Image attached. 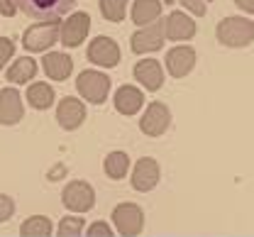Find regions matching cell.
<instances>
[{"mask_svg":"<svg viewBox=\"0 0 254 237\" xmlns=\"http://www.w3.org/2000/svg\"><path fill=\"white\" fill-rule=\"evenodd\" d=\"M42 68L52 81H66L73 71V59L64 52H47L42 59Z\"/></svg>","mask_w":254,"mask_h":237,"instance_id":"5bb4252c","label":"cell"},{"mask_svg":"<svg viewBox=\"0 0 254 237\" xmlns=\"http://www.w3.org/2000/svg\"><path fill=\"white\" fill-rule=\"evenodd\" d=\"M17 10H22L27 17H34V20H59L62 15H66L76 0H12Z\"/></svg>","mask_w":254,"mask_h":237,"instance_id":"277c9868","label":"cell"},{"mask_svg":"<svg viewBox=\"0 0 254 237\" xmlns=\"http://www.w3.org/2000/svg\"><path fill=\"white\" fill-rule=\"evenodd\" d=\"M88 32H91V15L83 12V10H76V12H71L62 22L59 39H62L64 47L76 49V47H81V44L86 42Z\"/></svg>","mask_w":254,"mask_h":237,"instance_id":"5b68a950","label":"cell"},{"mask_svg":"<svg viewBox=\"0 0 254 237\" xmlns=\"http://www.w3.org/2000/svg\"><path fill=\"white\" fill-rule=\"evenodd\" d=\"M113 103H115V110L120 115H134L144 105V93L137 86H120L113 96Z\"/></svg>","mask_w":254,"mask_h":237,"instance_id":"9a60e30c","label":"cell"},{"mask_svg":"<svg viewBox=\"0 0 254 237\" xmlns=\"http://www.w3.org/2000/svg\"><path fill=\"white\" fill-rule=\"evenodd\" d=\"M134 78H137V83H142V88L159 91L161 83H164L161 61H157V59H139V61L134 64Z\"/></svg>","mask_w":254,"mask_h":237,"instance_id":"4fadbf2b","label":"cell"},{"mask_svg":"<svg viewBox=\"0 0 254 237\" xmlns=\"http://www.w3.org/2000/svg\"><path fill=\"white\" fill-rule=\"evenodd\" d=\"M166 71H169V76H174V78H186L193 66H195V49L189 47V44H179V47H174V49H169L166 52Z\"/></svg>","mask_w":254,"mask_h":237,"instance_id":"ba28073f","label":"cell"},{"mask_svg":"<svg viewBox=\"0 0 254 237\" xmlns=\"http://www.w3.org/2000/svg\"><path fill=\"white\" fill-rule=\"evenodd\" d=\"M25 230H34V233H42V230H47V225H44V220H42V218H34V223H27V225H25Z\"/></svg>","mask_w":254,"mask_h":237,"instance_id":"4316f807","label":"cell"},{"mask_svg":"<svg viewBox=\"0 0 254 237\" xmlns=\"http://www.w3.org/2000/svg\"><path fill=\"white\" fill-rule=\"evenodd\" d=\"M154 178H157V164H154V159H149V157L139 159L137 171H134V186L137 188H152L154 186Z\"/></svg>","mask_w":254,"mask_h":237,"instance_id":"d6986e66","label":"cell"},{"mask_svg":"<svg viewBox=\"0 0 254 237\" xmlns=\"http://www.w3.org/2000/svg\"><path fill=\"white\" fill-rule=\"evenodd\" d=\"M25 118V103L15 86L0 91V125H17Z\"/></svg>","mask_w":254,"mask_h":237,"instance_id":"30bf717a","label":"cell"},{"mask_svg":"<svg viewBox=\"0 0 254 237\" xmlns=\"http://www.w3.org/2000/svg\"><path fill=\"white\" fill-rule=\"evenodd\" d=\"M37 68L39 66H37V61L32 57H20L5 71V78H7V83H27L30 78L37 76Z\"/></svg>","mask_w":254,"mask_h":237,"instance_id":"e0dca14e","label":"cell"},{"mask_svg":"<svg viewBox=\"0 0 254 237\" xmlns=\"http://www.w3.org/2000/svg\"><path fill=\"white\" fill-rule=\"evenodd\" d=\"M83 120H86V103L73 96L62 98V103L57 105V122L64 130H76V127H81Z\"/></svg>","mask_w":254,"mask_h":237,"instance_id":"7c38bea8","label":"cell"},{"mask_svg":"<svg viewBox=\"0 0 254 237\" xmlns=\"http://www.w3.org/2000/svg\"><path fill=\"white\" fill-rule=\"evenodd\" d=\"M215 37L222 47H232V49H240V47H247L254 42V22L242 17V15H230V17H222L218 22V30Z\"/></svg>","mask_w":254,"mask_h":237,"instance_id":"6da1fadb","label":"cell"},{"mask_svg":"<svg viewBox=\"0 0 254 237\" xmlns=\"http://www.w3.org/2000/svg\"><path fill=\"white\" fill-rule=\"evenodd\" d=\"M161 27H164V39H171V42H186L195 34V22L184 10L169 12L166 20H161Z\"/></svg>","mask_w":254,"mask_h":237,"instance_id":"9c48e42d","label":"cell"},{"mask_svg":"<svg viewBox=\"0 0 254 237\" xmlns=\"http://www.w3.org/2000/svg\"><path fill=\"white\" fill-rule=\"evenodd\" d=\"M10 210H12V203H10L7 198H2V196H0V218H2V215H7Z\"/></svg>","mask_w":254,"mask_h":237,"instance_id":"83f0119b","label":"cell"},{"mask_svg":"<svg viewBox=\"0 0 254 237\" xmlns=\"http://www.w3.org/2000/svg\"><path fill=\"white\" fill-rule=\"evenodd\" d=\"M15 12H17V7H15V2H12V0H0V15L12 17Z\"/></svg>","mask_w":254,"mask_h":237,"instance_id":"d4e9b609","label":"cell"},{"mask_svg":"<svg viewBox=\"0 0 254 237\" xmlns=\"http://www.w3.org/2000/svg\"><path fill=\"white\" fill-rule=\"evenodd\" d=\"M12 54H15V42L10 37H0V71L12 59Z\"/></svg>","mask_w":254,"mask_h":237,"instance_id":"603a6c76","label":"cell"},{"mask_svg":"<svg viewBox=\"0 0 254 237\" xmlns=\"http://www.w3.org/2000/svg\"><path fill=\"white\" fill-rule=\"evenodd\" d=\"M64 198H66V205L71 203V205H76V208H91L93 205V193H91V188L86 183L68 186L66 193H64Z\"/></svg>","mask_w":254,"mask_h":237,"instance_id":"ffe728a7","label":"cell"},{"mask_svg":"<svg viewBox=\"0 0 254 237\" xmlns=\"http://www.w3.org/2000/svg\"><path fill=\"white\" fill-rule=\"evenodd\" d=\"M129 44H132V52H134V54L159 52V49L164 47V27H161V22L147 25V27H139L137 32L132 34Z\"/></svg>","mask_w":254,"mask_h":237,"instance_id":"8fae6325","label":"cell"},{"mask_svg":"<svg viewBox=\"0 0 254 237\" xmlns=\"http://www.w3.org/2000/svg\"><path fill=\"white\" fill-rule=\"evenodd\" d=\"M235 5L240 10H245L247 15H254V0H235Z\"/></svg>","mask_w":254,"mask_h":237,"instance_id":"484cf974","label":"cell"},{"mask_svg":"<svg viewBox=\"0 0 254 237\" xmlns=\"http://www.w3.org/2000/svg\"><path fill=\"white\" fill-rule=\"evenodd\" d=\"M25 98L30 103V108H34V110H47L54 103V88L49 83H44V81H37V83H32L27 88Z\"/></svg>","mask_w":254,"mask_h":237,"instance_id":"ac0fdd59","label":"cell"},{"mask_svg":"<svg viewBox=\"0 0 254 237\" xmlns=\"http://www.w3.org/2000/svg\"><path fill=\"white\" fill-rule=\"evenodd\" d=\"M113 88V81L108 73L98 71V68H86L78 73L76 78V91L78 96L86 103H93V105H100V103L108 101V93Z\"/></svg>","mask_w":254,"mask_h":237,"instance_id":"7a4b0ae2","label":"cell"},{"mask_svg":"<svg viewBox=\"0 0 254 237\" xmlns=\"http://www.w3.org/2000/svg\"><path fill=\"white\" fill-rule=\"evenodd\" d=\"M129 15H132V22L139 27L154 25L159 22V15H161V0H134Z\"/></svg>","mask_w":254,"mask_h":237,"instance_id":"2e32d148","label":"cell"},{"mask_svg":"<svg viewBox=\"0 0 254 237\" xmlns=\"http://www.w3.org/2000/svg\"><path fill=\"white\" fill-rule=\"evenodd\" d=\"M171 125V110L164 101H154L147 105V110L142 113L139 118V130L149 137H159L164 135Z\"/></svg>","mask_w":254,"mask_h":237,"instance_id":"52a82bcc","label":"cell"},{"mask_svg":"<svg viewBox=\"0 0 254 237\" xmlns=\"http://www.w3.org/2000/svg\"><path fill=\"white\" fill-rule=\"evenodd\" d=\"M59 30H62L59 20H47V22L32 25L22 32V47L32 54L49 52V47H54L59 42Z\"/></svg>","mask_w":254,"mask_h":237,"instance_id":"3957f363","label":"cell"},{"mask_svg":"<svg viewBox=\"0 0 254 237\" xmlns=\"http://www.w3.org/2000/svg\"><path fill=\"white\" fill-rule=\"evenodd\" d=\"M120 47H118V42L113 39V37H105V34H98L91 39V44H88V52H86V59L95 64V66L100 68H113L120 64Z\"/></svg>","mask_w":254,"mask_h":237,"instance_id":"8992f818","label":"cell"},{"mask_svg":"<svg viewBox=\"0 0 254 237\" xmlns=\"http://www.w3.org/2000/svg\"><path fill=\"white\" fill-rule=\"evenodd\" d=\"M98 7L108 22H123L127 15V0H98Z\"/></svg>","mask_w":254,"mask_h":237,"instance_id":"44dd1931","label":"cell"},{"mask_svg":"<svg viewBox=\"0 0 254 237\" xmlns=\"http://www.w3.org/2000/svg\"><path fill=\"white\" fill-rule=\"evenodd\" d=\"M181 5H186V10L193 12V15H198V17H203V15L208 12L205 0H181Z\"/></svg>","mask_w":254,"mask_h":237,"instance_id":"cb8c5ba5","label":"cell"},{"mask_svg":"<svg viewBox=\"0 0 254 237\" xmlns=\"http://www.w3.org/2000/svg\"><path fill=\"white\" fill-rule=\"evenodd\" d=\"M127 164H129L127 154H123V152H113V154H108V159H105V171H108L110 176L120 178V176L127 171Z\"/></svg>","mask_w":254,"mask_h":237,"instance_id":"7402d4cb","label":"cell"}]
</instances>
